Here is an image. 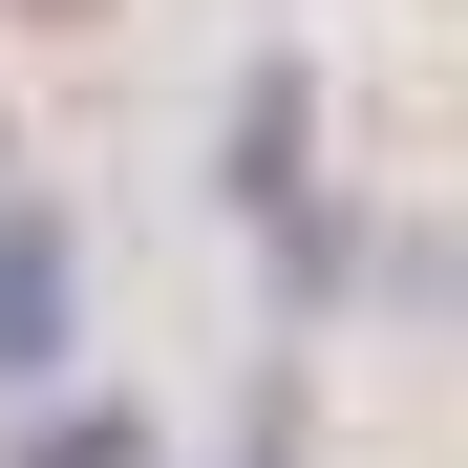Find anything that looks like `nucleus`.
Here are the masks:
<instances>
[{
    "label": "nucleus",
    "mask_w": 468,
    "mask_h": 468,
    "mask_svg": "<svg viewBox=\"0 0 468 468\" xmlns=\"http://www.w3.org/2000/svg\"><path fill=\"white\" fill-rule=\"evenodd\" d=\"M0 362H64V234H0Z\"/></svg>",
    "instance_id": "nucleus-1"
}]
</instances>
